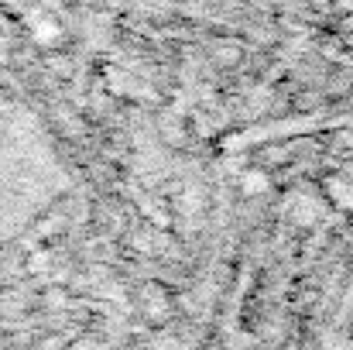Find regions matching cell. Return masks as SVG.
I'll use <instances>...</instances> for the list:
<instances>
[{"label": "cell", "instance_id": "obj_1", "mask_svg": "<svg viewBox=\"0 0 353 350\" xmlns=\"http://www.w3.org/2000/svg\"><path fill=\"white\" fill-rule=\"evenodd\" d=\"M243 186H247V193H264L268 179H264V175H247V179H243Z\"/></svg>", "mask_w": 353, "mask_h": 350}]
</instances>
